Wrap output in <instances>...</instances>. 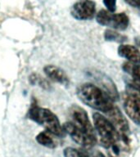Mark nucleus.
<instances>
[{
	"label": "nucleus",
	"instance_id": "obj_3",
	"mask_svg": "<svg viewBox=\"0 0 140 157\" xmlns=\"http://www.w3.org/2000/svg\"><path fill=\"white\" fill-rule=\"evenodd\" d=\"M93 120L94 129L98 132L103 147L106 148L118 147V143L121 141L120 137L110 120L98 112L93 113Z\"/></svg>",
	"mask_w": 140,
	"mask_h": 157
},
{
	"label": "nucleus",
	"instance_id": "obj_16",
	"mask_svg": "<svg viewBox=\"0 0 140 157\" xmlns=\"http://www.w3.org/2000/svg\"><path fill=\"white\" fill-rule=\"evenodd\" d=\"M63 154L65 157H86L83 152L73 147H66L64 150Z\"/></svg>",
	"mask_w": 140,
	"mask_h": 157
},
{
	"label": "nucleus",
	"instance_id": "obj_11",
	"mask_svg": "<svg viewBox=\"0 0 140 157\" xmlns=\"http://www.w3.org/2000/svg\"><path fill=\"white\" fill-rule=\"evenodd\" d=\"M129 17L125 12L111 14L108 26L111 27L112 29H119V30H125L129 25Z\"/></svg>",
	"mask_w": 140,
	"mask_h": 157
},
{
	"label": "nucleus",
	"instance_id": "obj_18",
	"mask_svg": "<svg viewBox=\"0 0 140 157\" xmlns=\"http://www.w3.org/2000/svg\"><path fill=\"white\" fill-rule=\"evenodd\" d=\"M129 84H130V86L131 88H134V90L137 91L138 93L140 94V79L132 78Z\"/></svg>",
	"mask_w": 140,
	"mask_h": 157
},
{
	"label": "nucleus",
	"instance_id": "obj_4",
	"mask_svg": "<svg viewBox=\"0 0 140 157\" xmlns=\"http://www.w3.org/2000/svg\"><path fill=\"white\" fill-rule=\"evenodd\" d=\"M106 114L107 115V119L110 120L120 135L121 142L125 145L129 144L130 137V126L127 120L125 119L120 109L114 105L112 109Z\"/></svg>",
	"mask_w": 140,
	"mask_h": 157
},
{
	"label": "nucleus",
	"instance_id": "obj_7",
	"mask_svg": "<svg viewBox=\"0 0 140 157\" xmlns=\"http://www.w3.org/2000/svg\"><path fill=\"white\" fill-rule=\"evenodd\" d=\"M69 111H70V116L71 118V122L87 132L88 135L96 137L94 127L92 125L90 120L88 119V114L83 108L79 105H74L70 108Z\"/></svg>",
	"mask_w": 140,
	"mask_h": 157
},
{
	"label": "nucleus",
	"instance_id": "obj_19",
	"mask_svg": "<svg viewBox=\"0 0 140 157\" xmlns=\"http://www.w3.org/2000/svg\"><path fill=\"white\" fill-rule=\"evenodd\" d=\"M124 1L131 7L140 9V0H124Z\"/></svg>",
	"mask_w": 140,
	"mask_h": 157
},
{
	"label": "nucleus",
	"instance_id": "obj_13",
	"mask_svg": "<svg viewBox=\"0 0 140 157\" xmlns=\"http://www.w3.org/2000/svg\"><path fill=\"white\" fill-rule=\"evenodd\" d=\"M122 69L129 74L132 78H137L140 79V64L133 63V62H125L123 64Z\"/></svg>",
	"mask_w": 140,
	"mask_h": 157
},
{
	"label": "nucleus",
	"instance_id": "obj_15",
	"mask_svg": "<svg viewBox=\"0 0 140 157\" xmlns=\"http://www.w3.org/2000/svg\"><path fill=\"white\" fill-rule=\"evenodd\" d=\"M111 13L112 12H110L107 10H101L96 16V21L101 25L108 26V22H109V19H110Z\"/></svg>",
	"mask_w": 140,
	"mask_h": 157
},
{
	"label": "nucleus",
	"instance_id": "obj_17",
	"mask_svg": "<svg viewBox=\"0 0 140 157\" xmlns=\"http://www.w3.org/2000/svg\"><path fill=\"white\" fill-rule=\"evenodd\" d=\"M103 3L110 12H114L116 10V0H103Z\"/></svg>",
	"mask_w": 140,
	"mask_h": 157
},
{
	"label": "nucleus",
	"instance_id": "obj_1",
	"mask_svg": "<svg viewBox=\"0 0 140 157\" xmlns=\"http://www.w3.org/2000/svg\"><path fill=\"white\" fill-rule=\"evenodd\" d=\"M76 95L84 104L105 114L114 106L109 96L99 86L93 83H86L79 86Z\"/></svg>",
	"mask_w": 140,
	"mask_h": 157
},
{
	"label": "nucleus",
	"instance_id": "obj_10",
	"mask_svg": "<svg viewBox=\"0 0 140 157\" xmlns=\"http://www.w3.org/2000/svg\"><path fill=\"white\" fill-rule=\"evenodd\" d=\"M119 56L133 63H140V51L130 44H120L117 49Z\"/></svg>",
	"mask_w": 140,
	"mask_h": 157
},
{
	"label": "nucleus",
	"instance_id": "obj_20",
	"mask_svg": "<svg viewBox=\"0 0 140 157\" xmlns=\"http://www.w3.org/2000/svg\"><path fill=\"white\" fill-rule=\"evenodd\" d=\"M93 157H107V156H105V155H103L102 152L96 151V152H94V154H93Z\"/></svg>",
	"mask_w": 140,
	"mask_h": 157
},
{
	"label": "nucleus",
	"instance_id": "obj_12",
	"mask_svg": "<svg viewBox=\"0 0 140 157\" xmlns=\"http://www.w3.org/2000/svg\"><path fill=\"white\" fill-rule=\"evenodd\" d=\"M51 134L52 133H50L48 131H43V132H39L35 137L36 142L41 146H44V147H48V148H55L56 142L51 136Z\"/></svg>",
	"mask_w": 140,
	"mask_h": 157
},
{
	"label": "nucleus",
	"instance_id": "obj_8",
	"mask_svg": "<svg viewBox=\"0 0 140 157\" xmlns=\"http://www.w3.org/2000/svg\"><path fill=\"white\" fill-rule=\"evenodd\" d=\"M71 16L79 21L93 19L96 13V4L93 0H78L72 6Z\"/></svg>",
	"mask_w": 140,
	"mask_h": 157
},
{
	"label": "nucleus",
	"instance_id": "obj_5",
	"mask_svg": "<svg viewBox=\"0 0 140 157\" xmlns=\"http://www.w3.org/2000/svg\"><path fill=\"white\" fill-rule=\"evenodd\" d=\"M62 126H63L65 132L71 137V139L73 140L74 142H76L81 147H85V148H91L93 146H95L97 142V137L88 135L87 132L80 128L71 121L65 123Z\"/></svg>",
	"mask_w": 140,
	"mask_h": 157
},
{
	"label": "nucleus",
	"instance_id": "obj_14",
	"mask_svg": "<svg viewBox=\"0 0 140 157\" xmlns=\"http://www.w3.org/2000/svg\"><path fill=\"white\" fill-rule=\"evenodd\" d=\"M104 37H105L106 40L107 41H112V42H124L126 39V37L120 34V33L113 30V29H107L106 30L105 34H104Z\"/></svg>",
	"mask_w": 140,
	"mask_h": 157
},
{
	"label": "nucleus",
	"instance_id": "obj_2",
	"mask_svg": "<svg viewBox=\"0 0 140 157\" xmlns=\"http://www.w3.org/2000/svg\"><path fill=\"white\" fill-rule=\"evenodd\" d=\"M28 116L54 136L63 137L66 135L63 126L61 124L57 116L47 108L39 107L37 105L33 106L29 110Z\"/></svg>",
	"mask_w": 140,
	"mask_h": 157
},
{
	"label": "nucleus",
	"instance_id": "obj_6",
	"mask_svg": "<svg viewBox=\"0 0 140 157\" xmlns=\"http://www.w3.org/2000/svg\"><path fill=\"white\" fill-rule=\"evenodd\" d=\"M123 107L126 115L133 122L140 125V94L126 93L123 98Z\"/></svg>",
	"mask_w": 140,
	"mask_h": 157
},
{
	"label": "nucleus",
	"instance_id": "obj_9",
	"mask_svg": "<svg viewBox=\"0 0 140 157\" xmlns=\"http://www.w3.org/2000/svg\"><path fill=\"white\" fill-rule=\"evenodd\" d=\"M44 71L48 78L51 80L62 84V85H68L69 78L66 72L61 69L53 65H48L44 66Z\"/></svg>",
	"mask_w": 140,
	"mask_h": 157
},
{
	"label": "nucleus",
	"instance_id": "obj_21",
	"mask_svg": "<svg viewBox=\"0 0 140 157\" xmlns=\"http://www.w3.org/2000/svg\"><path fill=\"white\" fill-rule=\"evenodd\" d=\"M107 157H116L115 155H111V154H109L108 155V156Z\"/></svg>",
	"mask_w": 140,
	"mask_h": 157
}]
</instances>
